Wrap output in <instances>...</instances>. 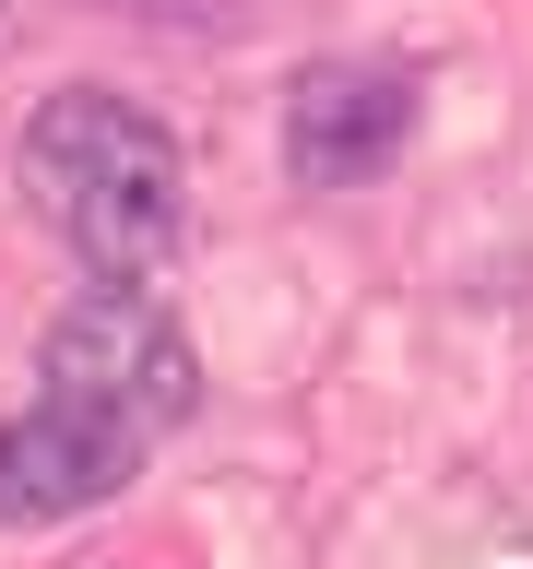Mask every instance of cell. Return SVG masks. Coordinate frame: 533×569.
Listing matches in <instances>:
<instances>
[{"mask_svg": "<svg viewBox=\"0 0 533 569\" xmlns=\"http://www.w3.org/2000/svg\"><path fill=\"white\" fill-rule=\"evenodd\" d=\"M24 178L95 284H142L178 249V190H190L178 142H167V119H142L119 96H48L24 131Z\"/></svg>", "mask_w": 533, "mask_h": 569, "instance_id": "cell-1", "label": "cell"}, {"mask_svg": "<svg viewBox=\"0 0 533 569\" xmlns=\"http://www.w3.org/2000/svg\"><path fill=\"white\" fill-rule=\"evenodd\" d=\"M190 391H202V368H190L178 320L154 309L142 284H95V297L48 332V403H83V416L131 427L142 451L190 416Z\"/></svg>", "mask_w": 533, "mask_h": 569, "instance_id": "cell-2", "label": "cell"}, {"mask_svg": "<svg viewBox=\"0 0 533 569\" xmlns=\"http://www.w3.org/2000/svg\"><path fill=\"white\" fill-rule=\"evenodd\" d=\"M142 475V439L131 427L83 416V403H48L36 391L24 416L0 427V522H60V510H95Z\"/></svg>", "mask_w": 533, "mask_h": 569, "instance_id": "cell-3", "label": "cell"}, {"mask_svg": "<svg viewBox=\"0 0 533 569\" xmlns=\"http://www.w3.org/2000/svg\"><path fill=\"white\" fill-rule=\"evenodd\" d=\"M415 131V83L403 71H309L296 107H284V167L309 178V190H355V178H380Z\"/></svg>", "mask_w": 533, "mask_h": 569, "instance_id": "cell-4", "label": "cell"}]
</instances>
